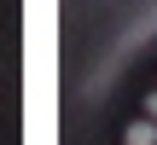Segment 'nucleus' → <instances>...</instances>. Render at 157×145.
Instances as JSON below:
<instances>
[{"mask_svg": "<svg viewBox=\"0 0 157 145\" xmlns=\"http://www.w3.org/2000/svg\"><path fill=\"white\" fill-rule=\"evenodd\" d=\"M146 122H157V93H146Z\"/></svg>", "mask_w": 157, "mask_h": 145, "instance_id": "2", "label": "nucleus"}, {"mask_svg": "<svg viewBox=\"0 0 157 145\" xmlns=\"http://www.w3.org/2000/svg\"><path fill=\"white\" fill-rule=\"evenodd\" d=\"M122 145H157V122H128V134H122Z\"/></svg>", "mask_w": 157, "mask_h": 145, "instance_id": "1", "label": "nucleus"}]
</instances>
